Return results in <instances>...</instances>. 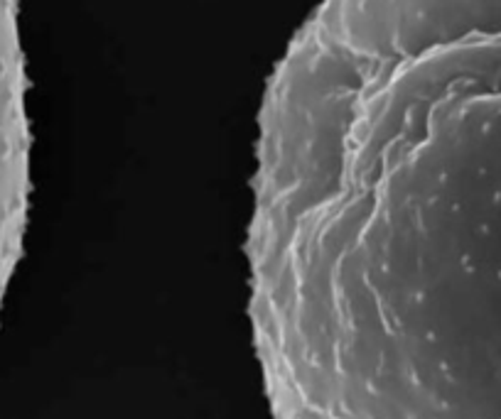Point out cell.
I'll return each instance as SVG.
<instances>
[{
	"instance_id": "6da1fadb",
	"label": "cell",
	"mask_w": 501,
	"mask_h": 419,
	"mask_svg": "<svg viewBox=\"0 0 501 419\" xmlns=\"http://www.w3.org/2000/svg\"><path fill=\"white\" fill-rule=\"evenodd\" d=\"M454 93L374 140L341 182L339 280L391 356L445 402L501 419V0H472Z\"/></svg>"
},
{
	"instance_id": "7a4b0ae2",
	"label": "cell",
	"mask_w": 501,
	"mask_h": 419,
	"mask_svg": "<svg viewBox=\"0 0 501 419\" xmlns=\"http://www.w3.org/2000/svg\"><path fill=\"white\" fill-rule=\"evenodd\" d=\"M300 150H298V152H300ZM298 152H295V155H298ZM295 155H292V157H295ZM292 157H290V160H292ZM288 162H285V164H288ZM283 169H285V167H283ZM283 169H280V172H283ZM278 174H276V179H278ZM276 179H273V182H276ZM273 182H270V191H273ZM270 191H268V211H270ZM268 211H265V216H268ZM268 218H270V216H268ZM268 218H265V235H268ZM268 280H270V235H268ZM270 292H273V280H270Z\"/></svg>"
}]
</instances>
